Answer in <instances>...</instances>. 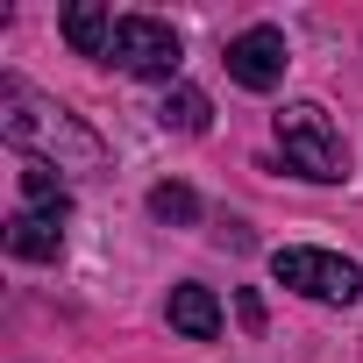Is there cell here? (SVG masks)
I'll return each mask as SVG.
<instances>
[{"label": "cell", "mask_w": 363, "mask_h": 363, "mask_svg": "<svg viewBox=\"0 0 363 363\" xmlns=\"http://www.w3.org/2000/svg\"><path fill=\"white\" fill-rule=\"evenodd\" d=\"M0 135H8L15 150H29L36 164H79V171H93V164L107 157L100 135H93L79 114H65L57 100L29 93L22 79H0Z\"/></svg>", "instance_id": "obj_1"}, {"label": "cell", "mask_w": 363, "mask_h": 363, "mask_svg": "<svg viewBox=\"0 0 363 363\" xmlns=\"http://www.w3.org/2000/svg\"><path fill=\"white\" fill-rule=\"evenodd\" d=\"M278 150L299 178H313V186H335V178H349V150H342V128L328 121V107L313 100H292L278 107Z\"/></svg>", "instance_id": "obj_2"}, {"label": "cell", "mask_w": 363, "mask_h": 363, "mask_svg": "<svg viewBox=\"0 0 363 363\" xmlns=\"http://www.w3.org/2000/svg\"><path fill=\"white\" fill-rule=\"evenodd\" d=\"M271 278L292 285L299 299H320V306H349V299H363V271H356L349 257H335V250H306V242L278 250V257H271Z\"/></svg>", "instance_id": "obj_3"}, {"label": "cell", "mask_w": 363, "mask_h": 363, "mask_svg": "<svg viewBox=\"0 0 363 363\" xmlns=\"http://www.w3.org/2000/svg\"><path fill=\"white\" fill-rule=\"evenodd\" d=\"M107 65L128 72V79H171L178 72V29L157 22V15H121L114 43H107Z\"/></svg>", "instance_id": "obj_4"}, {"label": "cell", "mask_w": 363, "mask_h": 363, "mask_svg": "<svg viewBox=\"0 0 363 363\" xmlns=\"http://www.w3.org/2000/svg\"><path fill=\"white\" fill-rule=\"evenodd\" d=\"M221 65H228V79H235L242 93H271V86L285 79V65H292L285 29H242V36H228Z\"/></svg>", "instance_id": "obj_5"}, {"label": "cell", "mask_w": 363, "mask_h": 363, "mask_svg": "<svg viewBox=\"0 0 363 363\" xmlns=\"http://www.w3.org/2000/svg\"><path fill=\"white\" fill-rule=\"evenodd\" d=\"M0 242H8V257H22V264H57V250H65V221L22 207V214H8Z\"/></svg>", "instance_id": "obj_6"}, {"label": "cell", "mask_w": 363, "mask_h": 363, "mask_svg": "<svg viewBox=\"0 0 363 363\" xmlns=\"http://www.w3.org/2000/svg\"><path fill=\"white\" fill-rule=\"evenodd\" d=\"M171 328L186 335V342H214L221 335V299L207 292V285H171Z\"/></svg>", "instance_id": "obj_7"}, {"label": "cell", "mask_w": 363, "mask_h": 363, "mask_svg": "<svg viewBox=\"0 0 363 363\" xmlns=\"http://www.w3.org/2000/svg\"><path fill=\"white\" fill-rule=\"evenodd\" d=\"M65 43L79 57H100L107 65V43H114V15L100 8V0H79V8H65Z\"/></svg>", "instance_id": "obj_8"}, {"label": "cell", "mask_w": 363, "mask_h": 363, "mask_svg": "<svg viewBox=\"0 0 363 363\" xmlns=\"http://www.w3.org/2000/svg\"><path fill=\"white\" fill-rule=\"evenodd\" d=\"M157 121H164V128H178V135H200V128L214 121V107H207V93H200V86H164Z\"/></svg>", "instance_id": "obj_9"}, {"label": "cell", "mask_w": 363, "mask_h": 363, "mask_svg": "<svg viewBox=\"0 0 363 363\" xmlns=\"http://www.w3.org/2000/svg\"><path fill=\"white\" fill-rule=\"evenodd\" d=\"M22 200H29L36 214H57V221L72 214V193L57 186V171H50V164H29V171H22Z\"/></svg>", "instance_id": "obj_10"}, {"label": "cell", "mask_w": 363, "mask_h": 363, "mask_svg": "<svg viewBox=\"0 0 363 363\" xmlns=\"http://www.w3.org/2000/svg\"><path fill=\"white\" fill-rule=\"evenodd\" d=\"M150 221L193 228V221H200V193H193V186H157V193H150Z\"/></svg>", "instance_id": "obj_11"}]
</instances>
